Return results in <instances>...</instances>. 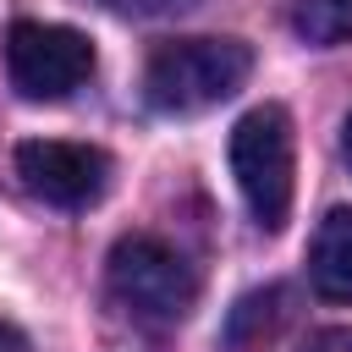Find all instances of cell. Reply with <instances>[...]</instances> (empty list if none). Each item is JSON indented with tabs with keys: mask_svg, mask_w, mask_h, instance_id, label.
<instances>
[{
	"mask_svg": "<svg viewBox=\"0 0 352 352\" xmlns=\"http://www.w3.org/2000/svg\"><path fill=\"white\" fill-rule=\"evenodd\" d=\"M292 28L308 44H346L352 38V0H292Z\"/></svg>",
	"mask_w": 352,
	"mask_h": 352,
	"instance_id": "7",
	"label": "cell"
},
{
	"mask_svg": "<svg viewBox=\"0 0 352 352\" xmlns=\"http://www.w3.org/2000/svg\"><path fill=\"white\" fill-rule=\"evenodd\" d=\"M231 176L248 214L264 231H280L292 214V176H297L292 116L280 104H258L231 126Z\"/></svg>",
	"mask_w": 352,
	"mask_h": 352,
	"instance_id": "3",
	"label": "cell"
},
{
	"mask_svg": "<svg viewBox=\"0 0 352 352\" xmlns=\"http://www.w3.org/2000/svg\"><path fill=\"white\" fill-rule=\"evenodd\" d=\"M99 6H110V11H121V16H165V11H182V6H192V0H99Z\"/></svg>",
	"mask_w": 352,
	"mask_h": 352,
	"instance_id": "8",
	"label": "cell"
},
{
	"mask_svg": "<svg viewBox=\"0 0 352 352\" xmlns=\"http://www.w3.org/2000/svg\"><path fill=\"white\" fill-rule=\"evenodd\" d=\"M302 352H352V324H341V330H319Z\"/></svg>",
	"mask_w": 352,
	"mask_h": 352,
	"instance_id": "9",
	"label": "cell"
},
{
	"mask_svg": "<svg viewBox=\"0 0 352 352\" xmlns=\"http://www.w3.org/2000/svg\"><path fill=\"white\" fill-rule=\"evenodd\" d=\"M0 352H28V341H22L16 324H0Z\"/></svg>",
	"mask_w": 352,
	"mask_h": 352,
	"instance_id": "10",
	"label": "cell"
},
{
	"mask_svg": "<svg viewBox=\"0 0 352 352\" xmlns=\"http://www.w3.org/2000/svg\"><path fill=\"white\" fill-rule=\"evenodd\" d=\"M341 148H346V160H352V116H346V126H341Z\"/></svg>",
	"mask_w": 352,
	"mask_h": 352,
	"instance_id": "11",
	"label": "cell"
},
{
	"mask_svg": "<svg viewBox=\"0 0 352 352\" xmlns=\"http://www.w3.org/2000/svg\"><path fill=\"white\" fill-rule=\"evenodd\" d=\"M16 182L55 209H88L110 187V154L94 143L28 138V143H16Z\"/></svg>",
	"mask_w": 352,
	"mask_h": 352,
	"instance_id": "5",
	"label": "cell"
},
{
	"mask_svg": "<svg viewBox=\"0 0 352 352\" xmlns=\"http://www.w3.org/2000/svg\"><path fill=\"white\" fill-rule=\"evenodd\" d=\"M253 72V50L242 38H170L143 66V94L165 116H192L231 99Z\"/></svg>",
	"mask_w": 352,
	"mask_h": 352,
	"instance_id": "1",
	"label": "cell"
},
{
	"mask_svg": "<svg viewBox=\"0 0 352 352\" xmlns=\"http://www.w3.org/2000/svg\"><path fill=\"white\" fill-rule=\"evenodd\" d=\"M308 280L330 302H352V209H330L308 242Z\"/></svg>",
	"mask_w": 352,
	"mask_h": 352,
	"instance_id": "6",
	"label": "cell"
},
{
	"mask_svg": "<svg viewBox=\"0 0 352 352\" xmlns=\"http://www.w3.org/2000/svg\"><path fill=\"white\" fill-rule=\"evenodd\" d=\"M104 286L121 302L126 319L148 324V330H170L187 319V308L198 302V270L160 236H121L110 248L104 264Z\"/></svg>",
	"mask_w": 352,
	"mask_h": 352,
	"instance_id": "2",
	"label": "cell"
},
{
	"mask_svg": "<svg viewBox=\"0 0 352 352\" xmlns=\"http://www.w3.org/2000/svg\"><path fill=\"white\" fill-rule=\"evenodd\" d=\"M6 77L22 99H66L94 77V44L60 22H11L6 33Z\"/></svg>",
	"mask_w": 352,
	"mask_h": 352,
	"instance_id": "4",
	"label": "cell"
}]
</instances>
